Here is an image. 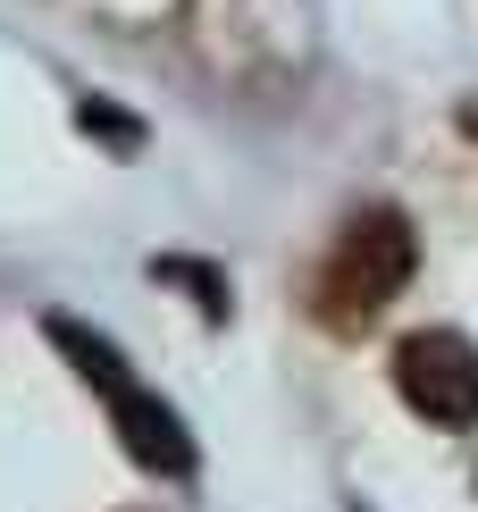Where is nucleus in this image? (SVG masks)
<instances>
[{
  "instance_id": "3",
  "label": "nucleus",
  "mask_w": 478,
  "mask_h": 512,
  "mask_svg": "<svg viewBox=\"0 0 478 512\" xmlns=\"http://www.w3.org/2000/svg\"><path fill=\"white\" fill-rule=\"evenodd\" d=\"M110 420H118L126 454H135L143 471H160V479H185V471H193V437H185V420L168 412L160 395H143V387H118V395H110Z\"/></svg>"
},
{
  "instance_id": "1",
  "label": "nucleus",
  "mask_w": 478,
  "mask_h": 512,
  "mask_svg": "<svg viewBox=\"0 0 478 512\" xmlns=\"http://www.w3.org/2000/svg\"><path fill=\"white\" fill-rule=\"evenodd\" d=\"M411 269H420L411 219H403V210H361V219L336 236V252H328V277H319L328 303H319V311H328L336 328H361V319H378L411 286Z\"/></svg>"
},
{
  "instance_id": "4",
  "label": "nucleus",
  "mask_w": 478,
  "mask_h": 512,
  "mask_svg": "<svg viewBox=\"0 0 478 512\" xmlns=\"http://www.w3.org/2000/svg\"><path fill=\"white\" fill-rule=\"evenodd\" d=\"M42 328H51V345L68 353V361H76L84 378H93L101 395H118V387H135V378H126V361H118V345H101V336H84L76 319H42Z\"/></svg>"
},
{
  "instance_id": "2",
  "label": "nucleus",
  "mask_w": 478,
  "mask_h": 512,
  "mask_svg": "<svg viewBox=\"0 0 478 512\" xmlns=\"http://www.w3.org/2000/svg\"><path fill=\"white\" fill-rule=\"evenodd\" d=\"M395 387L420 420H437V429H470L478 420V345L453 328H420L395 345Z\"/></svg>"
},
{
  "instance_id": "5",
  "label": "nucleus",
  "mask_w": 478,
  "mask_h": 512,
  "mask_svg": "<svg viewBox=\"0 0 478 512\" xmlns=\"http://www.w3.org/2000/svg\"><path fill=\"white\" fill-rule=\"evenodd\" d=\"M160 277H177V286H193V294H202V311H210V319L227 311V277H219V269H202V261H160Z\"/></svg>"
}]
</instances>
